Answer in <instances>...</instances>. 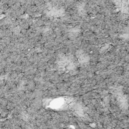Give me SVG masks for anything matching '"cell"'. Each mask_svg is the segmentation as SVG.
Returning a JSON list of instances; mask_svg holds the SVG:
<instances>
[{"label":"cell","instance_id":"obj_1","mask_svg":"<svg viewBox=\"0 0 129 129\" xmlns=\"http://www.w3.org/2000/svg\"><path fill=\"white\" fill-rule=\"evenodd\" d=\"M117 100L120 108L123 110H126L128 107V102L125 95L123 94H119L117 96Z\"/></svg>","mask_w":129,"mask_h":129},{"label":"cell","instance_id":"obj_2","mask_svg":"<svg viewBox=\"0 0 129 129\" xmlns=\"http://www.w3.org/2000/svg\"><path fill=\"white\" fill-rule=\"evenodd\" d=\"M78 57H79V61H80V63L82 64H86L87 62H88L89 61V56L83 53H80Z\"/></svg>","mask_w":129,"mask_h":129}]
</instances>
